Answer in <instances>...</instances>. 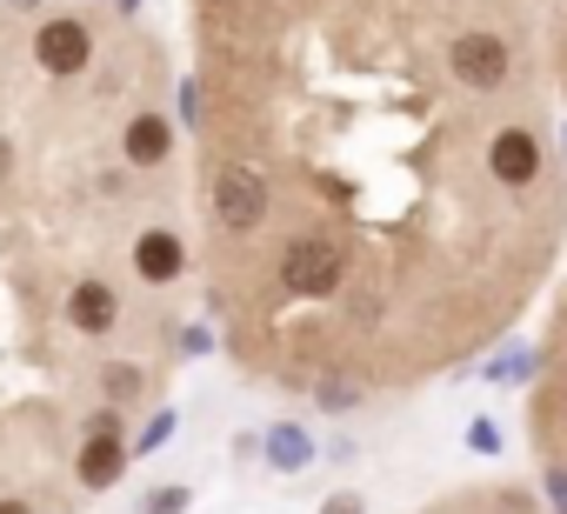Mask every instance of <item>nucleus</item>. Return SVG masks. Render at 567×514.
<instances>
[{
  "label": "nucleus",
  "instance_id": "5",
  "mask_svg": "<svg viewBox=\"0 0 567 514\" xmlns=\"http://www.w3.org/2000/svg\"><path fill=\"white\" fill-rule=\"evenodd\" d=\"M487 174L501 187H534L540 181V141H534V127H501L487 141Z\"/></svg>",
  "mask_w": 567,
  "mask_h": 514
},
{
  "label": "nucleus",
  "instance_id": "18",
  "mask_svg": "<svg viewBox=\"0 0 567 514\" xmlns=\"http://www.w3.org/2000/svg\"><path fill=\"white\" fill-rule=\"evenodd\" d=\"M220 8H227V0H220Z\"/></svg>",
  "mask_w": 567,
  "mask_h": 514
},
{
  "label": "nucleus",
  "instance_id": "9",
  "mask_svg": "<svg viewBox=\"0 0 567 514\" xmlns=\"http://www.w3.org/2000/svg\"><path fill=\"white\" fill-rule=\"evenodd\" d=\"M121 154H127V167H161V161L174 154V121H167L161 107L127 114V127H121Z\"/></svg>",
  "mask_w": 567,
  "mask_h": 514
},
{
  "label": "nucleus",
  "instance_id": "14",
  "mask_svg": "<svg viewBox=\"0 0 567 514\" xmlns=\"http://www.w3.org/2000/svg\"><path fill=\"white\" fill-rule=\"evenodd\" d=\"M467 441H474L481 454H494V448H501V441H494V421H474V428H467Z\"/></svg>",
  "mask_w": 567,
  "mask_h": 514
},
{
  "label": "nucleus",
  "instance_id": "11",
  "mask_svg": "<svg viewBox=\"0 0 567 514\" xmlns=\"http://www.w3.org/2000/svg\"><path fill=\"white\" fill-rule=\"evenodd\" d=\"M274 461H280V467H301V461H308L301 428H274Z\"/></svg>",
  "mask_w": 567,
  "mask_h": 514
},
{
  "label": "nucleus",
  "instance_id": "12",
  "mask_svg": "<svg viewBox=\"0 0 567 514\" xmlns=\"http://www.w3.org/2000/svg\"><path fill=\"white\" fill-rule=\"evenodd\" d=\"M167 434H174V414H154V421H147V434H141L134 448H141V454H154V448H167Z\"/></svg>",
  "mask_w": 567,
  "mask_h": 514
},
{
  "label": "nucleus",
  "instance_id": "6",
  "mask_svg": "<svg viewBox=\"0 0 567 514\" xmlns=\"http://www.w3.org/2000/svg\"><path fill=\"white\" fill-rule=\"evenodd\" d=\"M68 328H74V335H94V341L114 335V328H121V295H114V281H94V275L74 281V288H68Z\"/></svg>",
  "mask_w": 567,
  "mask_h": 514
},
{
  "label": "nucleus",
  "instance_id": "13",
  "mask_svg": "<svg viewBox=\"0 0 567 514\" xmlns=\"http://www.w3.org/2000/svg\"><path fill=\"white\" fill-rule=\"evenodd\" d=\"M187 507V487H154L147 494V514H181Z\"/></svg>",
  "mask_w": 567,
  "mask_h": 514
},
{
  "label": "nucleus",
  "instance_id": "7",
  "mask_svg": "<svg viewBox=\"0 0 567 514\" xmlns=\"http://www.w3.org/2000/svg\"><path fill=\"white\" fill-rule=\"evenodd\" d=\"M127 441H121V428H94L87 441H81V461H74V474H81V487L87 494H107L121 474H127Z\"/></svg>",
  "mask_w": 567,
  "mask_h": 514
},
{
  "label": "nucleus",
  "instance_id": "15",
  "mask_svg": "<svg viewBox=\"0 0 567 514\" xmlns=\"http://www.w3.org/2000/svg\"><path fill=\"white\" fill-rule=\"evenodd\" d=\"M328 514H361V501H354V494H341V501H328Z\"/></svg>",
  "mask_w": 567,
  "mask_h": 514
},
{
  "label": "nucleus",
  "instance_id": "2",
  "mask_svg": "<svg viewBox=\"0 0 567 514\" xmlns=\"http://www.w3.org/2000/svg\"><path fill=\"white\" fill-rule=\"evenodd\" d=\"M447 74H454V88H467V94H501V88L514 81V48H507L494 28H461V34L447 41Z\"/></svg>",
  "mask_w": 567,
  "mask_h": 514
},
{
  "label": "nucleus",
  "instance_id": "10",
  "mask_svg": "<svg viewBox=\"0 0 567 514\" xmlns=\"http://www.w3.org/2000/svg\"><path fill=\"white\" fill-rule=\"evenodd\" d=\"M141 388H147V374H141L134 361H114V368H101V394H107V401H134Z\"/></svg>",
  "mask_w": 567,
  "mask_h": 514
},
{
  "label": "nucleus",
  "instance_id": "17",
  "mask_svg": "<svg viewBox=\"0 0 567 514\" xmlns=\"http://www.w3.org/2000/svg\"><path fill=\"white\" fill-rule=\"evenodd\" d=\"M560 381H567V361H560Z\"/></svg>",
  "mask_w": 567,
  "mask_h": 514
},
{
  "label": "nucleus",
  "instance_id": "3",
  "mask_svg": "<svg viewBox=\"0 0 567 514\" xmlns=\"http://www.w3.org/2000/svg\"><path fill=\"white\" fill-rule=\"evenodd\" d=\"M207 207H214V227H227V234H247V227H260L267 220V174H254V167H220L214 181H207Z\"/></svg>",
  "mask_w": 567,
  "mask_h": 514
},
{
  "label": "nucleus",
  "instance_id": "1",
  "mask_svg": "<svg viewBox=\"0 0 567 514\" xmlns=\"http://www.w3.org/2000/svg\"><path fill=\"white\" fill-rule=\"evenodd\" d=\"M348 281V240L334 227H308L288 240V254H280V288L301 295V301H321Z\"/></svg>",
  "mask_w": 567,
  "mask_h": 514
},
{
  "label": "nucleus",
  "instance_id": "8",
  "mask_svg": "<svg viewBox=\"0 0 567 514\" xmlns=\"http://www.w3.org/2000/svg\"><path fill=\"white\" fill-rule=\"evenodd\" d=\"M181 268H187V240L174 227H141V240H134V275L147 288H167V281H181Z\"/></svg>",
  "mask_w": 567,
  "mask_h": 514
},
{
  "label": "nucleus",
  "instance_id": "4",
  "mask_svg": "<svg viewBox=\"0 0 567 514\" xmlns=\"http://www.w3.org/2000/svg\"><path fill=\"white\" fill-rule=\"evenodd\" d=\"M34 61H41L54 81L87 74V68H94V28L74 21V14H48V21L34 28Z\"/></svg>",
  "mask_w": 567,
  "mask_h": 514
},
{
  "label": "nucleus",
  "instance_id": "16",
  "mask_svg": "<svg viewBox=\"0 0 567 514\" xmlns=\"http://www.w3.org/2000/svg\"><path fill=\"white\" fill-rule=\"evenodd\" d=\"M0 514H28V501H0Z\"/></svg>",
  "mask_w": 567,
  "mask_h": 514
}]
</instances>
